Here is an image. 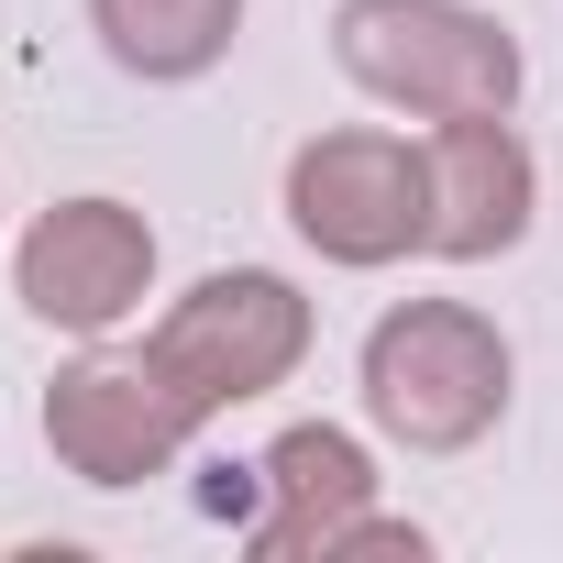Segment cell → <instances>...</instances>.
<instances>
[{
	"mask_svg": "<svg viewBox=\"0 0 563 563\" xmlns=\"http://www.w3.org/2000/svg\"><path fill=\"white\" fill-rule=\"evenodd\" d=\"M332 56L365 100L420 122H508L519 111V34L475 0H343Z\"/></svg>",
	"mask_w": 563,
	"mask_h": 563,
	"instance_id": "obj_1",
	"label": "cell"
},
{
	"mask_svg": "<svg viewBox=\"0 0 563 563\" xmlns=\"http://www.w3.org/2000/svg\"><path fill=\"white\" fill-rule=\"evenodd\" d=\"M508 332L464 299H398L365 332V420L398 453H475L508 420Z\"/></svg>",
	"mask_w": 563,
	"mask_h": 563,
	"instance_id": "obj_2",
	"label": "cell"
},
{
	"mask_svg": "<svg viewBox=\"0 0 563 563\" xmlns=\"http://www.w3.org/2000/svg\"><path fill=\"white\" fill-rule=\"evenodd\" d=\"M310 332H321L310 299L276 265H221L144 332V365L166 376V398L188 420H221V409H254V398L288 387L310 365Z\"/></svg>",
	"mask_w": 563,
	"mask_h": 563,
	"instance_id": "obj_3",
	"label": "cell"
},
{
	"mask_svg": "<svg viewBox=\"0 0 563 563\" xmlns=\"http://www.w3.org/2000/svg\"><path fill=\"white\" fill-rule=\"evenodd\" d=\"M288 232L321 265H398L431 254V155L409 133L343 122L288 155Z\"/></svg>",
	"mask_w": 563,
	"mask_h": 563,
	"instance_id": "obj_4",
	"label": "cell"
},
{
	"mask_svg": "<svg viewBox=\"0 0 563 563\" xmlns=\"http://www.w3.org/2000/svg\"><path fill=\"white\" fill-rule=\"evenodd\" d=\"M12 288H23V310H34L45 332L100 343V332H122V321L144 310V288H155V221H144L133 199H56V210H34V232H23V254H12Z\"/></svg>",
	"mask_w": 563,
	"mask_h": 563,
	"instance_id": "obj_5",
	"label": "cell"
},
{
	"mask_svg": "<svg viewBox=\"0 0 563 563\" xmlns=\"http://www.w3.org/2000/svg\"><path fill=\"white\" fill-rule=\"evenodd\" d=\"M199 442V420L166 398V376L133 354V365H111V354H78V365H56V387H45V453L78 475V486H155V475H177V453Z\"/></svg>",
	"mask_w": 563,
	"mask_h": 563,
	"instance_id": "obj_6",
	"label": "cell"
},
{
	"mask_svg": "<svg viewBox=\"0 0 563 563\" xmlns=\"http://www.w3.org/2000/svg\"><path fill=\"white\" fill-rule=\"evenodd\" d=\"M431 254L442 265H486L508 243H530L541 210V166L508 122H431Z\"/></svg>",
	"mask_w": 563,
	"mask_h": 563,
	"instance_id": "obj_7",
	"label": "cell"
},
{
	"mask_svg": "<svg viewBox=\"0 0 563 563\" xmlns=\"http://www.w3.org/2000/svg\"><path fill=\"white\" fill-rule=\"evenodd\" d=\"M265 519H254V552H343L365 519H376V464H365V442L354 431H332V420H299V431H276L265 442Z\"/></svg>",
	"mask_w": 563,
	"mask_h": 563,
	"instance_id": "obj_8",
	"label": "cell"
},
{
	"mask_svg": "<svg viewBox=\"0 0 563 563\" xmlns=\"http://www.w3.org/2000/svg\"><path fill=\"white\" fill-rule=\"evenodd\" d=\"M89 23L111 45L122 78H155V89H188L232 56L243 34V0H89Z\"/></svg>",
	"mask_w": 563,
	"mask_h": 563,
	"instance_id": "obj_9",
	"label": "cell"
}]
</instances>
